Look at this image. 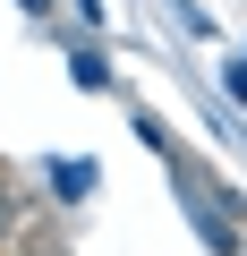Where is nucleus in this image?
<instances>
[{
  "mask_svg": "<svg viewBox=\"0 0 247 256\" xmlns=\"http://www.w3.org/2000/svg\"><path fill=\"white\" fill-rule=\"evenodd\" d=\"M68 77H77V86H85V94H102V86H111V60H102V52H85V43H77V52H68Z\"/></svg>",
  "mask_w": 247,
  "mask_h": 256,
  "instance_id": "obj_1",
  "label": "nucleus"
},
{
  "mask_svg": "<svg viewBox=\"0 0 247 256\" xmlns=\"http://www.w3.org/2000/svg\"><path fill=\"white\" fill-rule=\"evenodd\" d=\"M51 188H60V196H85V188H94V171H85V162H60V171H51Z\"/></svg>",
  "mask_w": 247,
  "mask_h": 256,
  "instance_id": "obj_2",
  "label": "nucleus"
},
{
  "mask_svg": "<svg viewBox=\"0 0 247 256\" xmlns=\"http://www.w3.org/2000/svg\"><path fill=\"white\" fill-rule=\"evenodd\" d=\"M17 214H26V196H17V188H0V256H9V230H17Z\"/></svg>",
  "mask_w": 247,
  "mask_h": 256,
  "instance_id": "obj_3",
  "label": "nucleus"
},
{
  "mask_svg": "<svg viewBox=\"0 0 247 256\" xmlns=\"http://www.w3.org/2000/svg\"><path fill=\"white\" fill-rule=\"evenodd\" d=\"M9 256H60V248H51V239H17Z\"/></svg>",
  "mask_w": 247,
  "mask_h": 256,
  "instance_id": "obj_4",
  "label": "nucleus"
},
{
  "mask_svg": "<svg viewBox=\"0 0 247 256\" xmlns=\"http://www.w3.org/2000/svg\"><path fill=\"white\" fill-rule=\"evenodd\" d=\"M17 9H34V18H43V0H17Z\"/></svg>",
  "mask_w": 247,
  "mask_h": 256,
  "instance_id": "obj_5",
  "label": "nucleus"
}]
</instances>
